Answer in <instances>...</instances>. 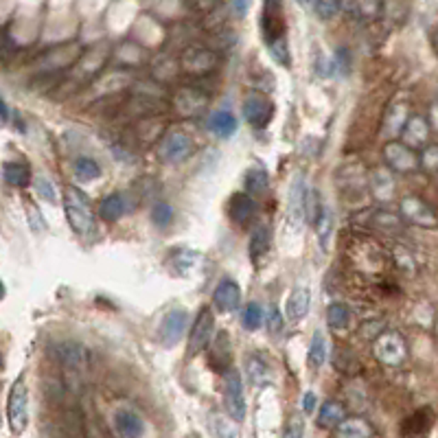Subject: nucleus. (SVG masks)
Masks as SVG:
<instances>
[{
    "label": "nucleus",
    "mask_w": 438,
    "mask_h": 438,
    "mask_svg": "<svg viewBox=\"0 0 438 438\" xmlns=\"http://www.w3.org/2000/svg\"><path fill=\"white\" fill-rule=\"evenodd\" d=\"M261 33L263 40L274 55V60L279 64L287 66L289 64V48H287V38H285V18H283V5L277 0H270L263 5L261 11Z\"/></svg>",
    "instance_id": "nucleus-1"
},
{
    "label": "nucleus",
    "mask_w": 438,
    "mask_h": 438,
    "mask_svg": "<svg viewBox=\"0 0 438 438\" xmlns=\"http://www.w3.org/2000/svg\"><path fill=\"white\" fill-rule=\"evenodd\" d=\"M64 211H66V219L70 228L77 234L86 237L93 232L95 226V213L90 208L88 197L81 189L77 187H66L64 191Z\"/></svg>",
    "instance_id": "nucleus-2"
},
{
    "label": "nucleus",
    "mask_w": 438,
    "mask_h": 438,
    "mask_svg": "<svg viewBox=\"0 0 438 438\" xmlns=\"http://www.w3.org/2000/svg\"><path fill=\"white\" fill-rule=\"evenodd\" d=\"M58 357L62 364V373L66 379V386L72 390H79L86 379V355L84 349L75 342H64L58 346Z\"/></svg>",
    "instance_id": "nucleus-3"
},
{
    "label": "nucleus",
    "mask_w": 438,
    "mask_h": 438,
    "mask_svg": "<svg viewBox=\"0 0 438 438\" xmlns=\"http://www.w3.org/2000/svg\"><path fill=\"white\" fill-rule=\"evenodd\" d=\"M7 421L13 434H22L29 423V390L25 377H18L7 397Z\"/></svg>",
    "instance_id": "nucleus-4"
},
{
    "label": "nucleus",
    "mask_w": 438,
    "mask_h": 438,
    "mask_svg": "<svg viewBox=\"0 0 438 438\" xmlns=\"http://www.w3.org/2000/svg\"><path fill=\"white\" fill-rule=\"evenodd\" d=\"M373 353L379 359V364H383V366L399 369L408 357V346H406V340L401 338L399 333L383 331L373 344Z\"/></svg>",
    "instance_id": "nucleus-5"
},
{
    "label": "nucleus",
    "mask_w": 438,
    "mask_h": 438,
    "mask_svg": "<svg viewBox=\"0 0 438 438\" xmlns=\"http://www.w3.org/2000/svg\"><path fill=\"white\" fill-rule=\"evenodd\" d=\"M224 406L234 423H241L246 418L248 406H246V394H244V379L237 369L228 371L224 377Z\"/></svg>",
    "instance_id": "nucleus-6"
},
{
    "label": "nucleus",
    "mask_w": 438,
    "mask_h": 438,
    "mask_svg": "<svg viewBox=\"0 0 438 438\" xmlns=\"http://www.w3.org/2000/svg\"><path fill=\"white\" fill-rule=\"evenodd\" d=\"M189 324V312L182 307H173L162 316V322L158 326V342L164 349H173V346L185 338Z\"/></svg>",
    "instance_id": "nucleus-7"
},
{
    "label": "nucleus",
    "mask_w": 438,
    "mask_h": 438,
    "mask_svg": "<svg viewBox=\"0 0 438 438\" xmlns=\"http://www.w3.org/2000/svg\"><path fill=\"white\" fill-rule=\"evenodd\" d=\"M383 160L390 167V171H399V173H410L421 169V156H416L414 150H410L408 145H404L401 140H390L383 147Z\"/></svg>",
    "instance_id": "nucleus-8"
},
{
    "label": "nucleus",
    "mask_w": 438,
    "mask_h": 438,
    "mask_svg": "<svg viewBox=\"0 0 438 438\" xmlns=\"http://www.w3.org/2000/svg\"><path fill=\"white\" fill-rule=\"evenodd\" d=\"M213 331H215V316L211 312V307H202L189 333V355L195 357L202 353L213 342Z\"/></svg>",
    "instance_id": "nucleus-9"
},
{
    "label": "nucleus",
    "mask_w": 438,
    "mask_h": 438,
    "mask_svg": "<svg viewBox=\"0 0 438 438\" xmlns=\"http://www.w3.org/2000/svg\"><path fill=\"white\" fill-rule=\"evenodd\" d=\"M193 150H195L193 138L182 130H171L160 142V156L169 164L185 162L193 154Z\"/></svg>",
    "instance_id": "nucleus-10"
},
{
    "label": "nucleus",
    "mask_w": 438,
    "mask_h": 438,
    "mask_svg": "<svg viewBox=\"0 0 438 438\" xmlns=\"http://www.w3.org/2000/svg\"><path fill=\"white\" fill-rule=\"evenodd\" d=\"M241 109H244L246 123H250L254 130H263V127H267V123L274 117V103L265 95H259V93H250L244 99Z\"/></svg>",
    "instance_id": "nucleus-11"
},
{
    "label": "nucleus",
    "mask_w": 438,
    "mask_h": 438,
    "mask_svg": "<svg viewBox=\"0 0 438 438\" xmlns=\"http://www.w3.org/2000/svg\"><path fill=\"white\" fill-rule=\"evenodd\" d=\"M401 217H406L408 222L421 226V228H436L438 217L434 208L425 202V199L416 195H406L401 199Z\"/></svg>",
    "instance_id": "nucleus-12"
},
{
    "label": "nucleus",
    "mask_w": 438,
    "mask_h": 438,
    "mask_svg": "<svg viewBox=\"0 0 438 438\" xmlns=\"http://www.w3.org/2000/svg\"><path fill=\"white\" fill-rule=\"evenodd\" d=\"M228 215L230 219L241 228H248L254 224V219L259 215V204L257 199L248 193H232L228 202Z\"/></svg>",
    "instance_id": "nucleus-13"
},
{
    "label": "nucleus",
    "mask_w": 438,
    "mask_h": 438,
    "mask_svg": "<svg viewBox=\"0 0 438 438\" xmlns=\"http://www.w3.org/2000/svg\"><path fill=\"white\" fill-rule=\"evenodd\" d=\"M112 425L119 438H140L145 434L142 416L134 408H127V406L117 408L112 416Z\"/></svg>",
    "instance_id": "nucleus-14"
},
{
    "label": "nucleus",
    "mask_w": 438,
    "mask_h": 438,
    "mask_svg": "<svg viewBox=\"0 0 438 438\" xmlns=\"http://www.w3.org/2000/svg\"><path fill=\"white\" fill-rule=\"evenodd\" d=\"M232 361V351H230V336L226 331H217V336L211 342V351H208V366L215 373H228L232 371L230 366Z\"/></svg>",
    "instance_id": "nucleus-15"
},
{
    "label": "nucleus",
    "mask_w": 438,
    "mask_h": 438,
    "mask_svg": "<svg viewBox=\"0 0 438 438\" xmlns=\"http://www.w3.org/2000/svg\"><path fill=\"white\" fill-rule=\"evenodd\" d=\"M213 303L222 314H234L241 305V289L232 279H222L213 291Z\"/></svg>",
    "instance_id": "nucleus-16"
},
{
    "label": "nucleus",
    "mask_w": 438,
    "mask_h": 438,
    "mask_svg": "<svg viewBox=\"0 0 438 438\" xmlns=\"http://www.w3.org/2000/svg\"><path fill=\"white\" fill-rule=\"evenodd\" d=\"M430 121L421 114L410 117V121L406 123L404 132H401V142L408 145L410 150H425L427 140H430Z\"/></svg>",
    "instance_id": "nucleus-17"
},
{
    "label": "nucleus",
    "mask_w": 438,
    "mask_h": 438,
    "mask_svg": "<svg viewBox=\"0 0 438 438\" xmlns=\"http://www.w3.org/2000/svg\"><path fill=\"white\" fill-rule=\"evenodd\" d=\"M199 261H202V252L191 248H178L167 257V265L175 277H191L199 267Z\"/></svg>",
    "instance_id": "nucleus-18"
},
{
    "label": "nucleus",
    "mask_w": 438,
    "mask_h": 438,
    "mask_svg": "<svg viewBox=\"0 0 438 438\" xmlns=\"http://www.w3.org/2000/svg\"><path fill=\"white\" fill-rule=\"evenodd\" d=\"M307 185H305V175L296 173L294 180L289 185V195H287V208H289V217L294 222H303L307 217Z\"/></svg>",
    "instance_id": "nucleus-19"
},
{
    "label": "nucleus",
    "mask_w": 438,
    "mask_h": 438,
    "mask_svg": "<svg viewBox=\"0 0 438 438\" xmlns=\"http://www.w3.org/2000/svg\"><path fill=\"white\" fill-rule=\"evenodd\" d=\"M213 66H215V55L208 48L191 46L182 53V68H185L187 72H197V75H202V72H208Z\"/></svg>",
    "instance_id": "nucleus-20"
},
{
    "label": "nucleus",
    "mask_w": 438,
    "mask_h": 438,
    "mask_svg": "<svg viewBox=\"0 0 438 438\" xmlns=\"http://www.w3.org/2000/svg\"><path fill=\"white\" fill-rule=\"evenodd\" d=\"M270 246H272V230H270V226H265V224L257 226V228H254V232H252V237H250V248H248L250 261L254 265H261V261L265 259V254L270 252Z\"/></svg>",
    "instance_id": "nucleus-21"
},
{
    "label": "nucleus",
    "mask_w": 438,
    "mask_h": 438,
    "mask_svg": "<svg viewBox=\"0 0 438 438\" xmlns=\"http://www.w3.org/2000/svg\"><path fill=\"white\" fill-rule=\"evenodd\" d=\"M309 305H312V291L307 287H296L287 298V318L291 322H298L307 316Z\"/></svg>",
    "instance_id": "nucleus-22"
},
{
    "label": "nucleus",
    "mask_w": 438,
    "mask_h": 438,
    "mask_svg": "<svg viewBox=\"0 0 438 438\" xmlns=\"http://www.w3.org/2000/svg\"><path fill=\"white\" fill-rule=\"evenodd\" d=\"M206 127H208V132H213L219 138H230V136L237 134V127H239V123H237L234 114H230L228 109H219V112L211 114Z\"/></svg>",
    "instance_id": "nucleus-23"
},
{
    "label": "nucleus",
    "mask_w": 438,
    "mask_h": 438,
    "mask_svg": "<svg viewBox=\"0 0 438 438\" xmlns=\"http://www.w3.org/2000/svg\"><path fill=\"white\" fill-rule=\"evenodd\" d=\"M369 185H371V191L375 193L377 199H390L394 193V178L388 169H383V167H377L371 171Z\"/></svg>",
    "instance_id": "nucleus-24"
},
{
    "label": "nucleus",
    "mask_w": 438,
    "mask_h": 438,
    "mask_svg": "<svg viewBox=\"0 0 438 438\" xmlns=\"http://www.w3.org/2000/svg\"><path fill=\"white\" fill-rule=\"evenodd\" d=\"M204 105H206V97L202 93H197V90H193V88H185L175 95V107L187 117L197 114Z\"/></svg>",
    "instance_id": "nucleus-25"
},
{
    "label": "nucleus",
    "mask_w": 438,
    "mask_h": 438,
    "mask_svg": "<svg viewBox=\"0 0 438 438\" xmlns=\"http://www.w3.org/2000/svg\"><path fill=\"white\" fill-rule=\"evenodd\" d=\"M333 226H336V217H333V211L328 206H322L318 219L314 222V230H316V237L320 241V248L326 250L328 244H331V237H333Z\"/></svg>",
    "instance_id": "nucleus-26"
},
{
    "label": "nucleus",
    "mask_w": 438,
    "mask_h": 438,
    "mask_svg": "<svg viewBox=\"0 0 438 438\" xmlns=\"http://www.w3.org/2000/svg\"><path fill=\"white\" fill-rule=\"evenodd\" d=\"M346 421V414H344V408L342 404H338V401H326V404H322L320 412H318V423L320 427L324 430H338L342 423Z\"/></svg>",
    "instance_id": "nucleus-27"
},
{
    "label": "nucleus",
    "mask_w": 438,
    "mask_h": 438,
    "mask_svg": "<svg viewBox=\"0 0 438 438\" xmlns=\"http://www.w3.org/2000/svg\"><path fill=\"white\" fill-rule=\"evenodd\" d=\"M373 427L369 421H364L359 416H351L336 430L338 438H373Z\"/></svg>",
    "instance_id": "nucleus-28"
},
{
    "label": "nucleus",
    "mask_w": 438,
    "mask_h": 438,
    "mask_svg": "<svg viewBox=\"0 0 438 438\" xmlns=\"http://www.w3.org/2000/svg\"><path fill=\"white\" fill-rule=\"evenodd\" d=\"M3 180L7 182L9 187L22 189L31 182V169L27 167L25 162H5L3 164Z\"/></svg>",
    "instance_id": "nucleus-29"
},
{
    "label": "nucleus",
    "mask_w": 438,
    "mask_h": 438,
    "mask_svg": "<svg viewBox=\"0 0 438 438\" xmlns=\"http://www.w3.org/2000/svg\"><path fill=\"white\" fill-rule=\"evenodd\" d=\"M244 187L248 195H263L270 189V175L263 167H250L244 175Z\"/></svg>",
    "instance_id": "nucleus-30"
},
{
    "label": "nucleus",
    "mask_w": 438,
    "mask_h": 438,
    "mask_svg": "<svg viewBox=\"0 0 438 438\" xmlns=\"http://www.w3.org/2000/svg\"><path fill=\"white\" fill-rule=\"evenodd\" d=\"M410 121L408 117V105L406 103H397L388 109L386 114V125H383V132H388V136H394L397 132H404L406 123Z\"/></svg>",
    "instance_id": "nucleus-31"
},
{
    "label": "nucleus",
    "mask_w": 438,
    "mask_h": 438,
    "mask_svg": "<svg viewBox=\"0 0 438 438\" xmlns=\"http://www.w3.org/2000/svg\"><path fill=\"white\" fill-rule=\"evenodd\" d=\"M326 351H328V346H326V338L322 331H316L314 338H312V344H309V355H307V361H309V369H322L324 366V361H326Z\"/></svg>",
    "instance_id": "nucleus-32"
},
{
    "label": "nucleus",
    "mask_w": 438,
    "mask_h": 438,
    "mask_svg": "<svg viewBox=\"0 0 438 438\" xmlns=\"http://www.w3.org/2000/svg\"><path fill=\"white\" fill-rule=\"evenodd\" d=\"M125 213V199L121 193H112L101 199L99 204V215L105 222H117V219Z\"/></svg>",
    "instance_id": "nucleus-33"
},
{
    "label": "nucleus",
    "mask_w": 438,
    "mask_h": 438,
    "mask_svg": "<svg viewBox=\"0 0 438 438\" xmlns=\"http://www.w3.org/2000/svg\"><path fill=\"white\" fill-rule=\"evenodd\" d=\"M208 427L215 434V438H239V430H237L232 418H228V414H211Z\"/></svg>",
    "instance_id": "nucleus-34"
},
{
    "label": "nucleus",
    "mask_w": 438,
    "mask_h": 438,
    "mask_svg": "<svg viewBox=\"0 0 438 438\" xmlns=\"http://www.w3.org/2000/svg\"><path fill=\"white\" fill-rule=\"evenodd\" d=\"M351 316H353L351 309L344 303H331L326 309V322L331 328H338V331H342V328L351 324Z\"/></svg>",
    "instance_id": "nucleus-35"
},
{
    "label": "nucleus",
    "mask_w": 438,
    "mask_h": 438,
    "mask_svg": "<svg viewBox=\"0 0 438 438\" xmlns=\"http://www.w3.org/2000/svg\"><path fill=\"white\" fill-rule=\"evenodd\" d=\"M246 371H248L250 381L257 383V386H263V383L270 381V369H267V364L263 361V357L250 355L248 361H246Z\"/></svg>",
    "instance_id": "nucleus-36"
},
{
    "label": "nucleus",
    "mask_w": 438,
    "mask_h": 438,
    "mask_svg": "<svg viewBox=\"0 0 438 438\" xmlns=\"http://www.w3.org/2000/svg\"><path fill=\"white\" fill-rule=\"evenodd\" d=\"M72 169H75V175L79 182H93L101 175V167L97 164V160L86 158V156L77 158L75 164H72Z\"/></svg>",
    "instance_id": "nucleus-37"
},
{
    "label": "nucleus",
    "mask_w": 438,
    "mask_h": 438,
    "mask_svg": "<svg viewBox=\"0 0 438 438\" xmlns=\"http://www.w3.org/2000/svg\"><path fill=\"white\" fill-rule=\"evenodd\" d=\"M263 309L259 303H248L246 309H244V316H241V324L244 328H248V331H257V328H261L263 324Z\"/></svg>",
    "instance_id": "nucleus-38"
},
{
    "label": "nucleus",
    "mask_w": 438,
    "mask_h": 438,
    "mask_svg": "<svg viewBox=\"0 0 438 438\" xmlns=\"http://www.w3.org/2000/svg\"><path fill=\"white\" fill-rule=\"evenodd\" d=\"M33 187H35V193H38L42 199H46V202H51V204L58 202V187H55V182L51 178H46V175H35Z\"/></svg>",
    "instance_id": "nucleus-39"
},
{
    "label": "nucleus",
    "mask_w": 438,
    "mask_h": 438,
    "mask_svg": "<svg viewBox=\"0 0 438 438\" xmlns=\"http://www.w3.org/2000/svg\"><path fill=\"white\" fill-rule=\"evenodd\" d=\"M152 222L158 228H167L173 222V208L167 202H158L152 211Z\"/></svg>",
    "instance_id": "nucleus-40"
},
{
    "label": "nucleus",
    "mask_w": 438,
    "mask_h": 438,
    "mask_svg": "<svg viewBox=\"0 0 438 438\" xmlns=\"http://www.w3.org/2000/svg\"><path fill=\"white\" fill-rule=\"evenodd\" d=\"M265 324H267V331L272 336H281L283 331V314H281V309L277 305H270L267 309V314H265Z\"/></svg>",
    "instance_id": "nucleus-41"
},
{
    "label": "nucleus",
    "mask_w": 438,
    "mask_h": 438,
    "mask_svg": "<svg viewBox=\"0 0 438 438\" xmlns=\"http://www.w3.org/2000/svg\"><path fill=\"white\" fill-rule=\"evenodd\" d=\"M421 167L430 173H438V145H427L421 154Z\"/></svg>",
    "instance_id": "nucleus-42"
},
{
    "label": "nucleus",
    "mask_w": 438,
    "mask_h": 438,
    "mask_svg": "<svg viewBox=\"0 0 438 438\" xmlns=\"http://www.w3.org/2000/svg\"><path fill=\"white\" fill-rule=\"evenodd\" d=\"M340 9L342 5L333 3V0H318V3H314V11L318 13L320 20H328V18H333Z\"/></svg>",
    "instance_id": "nucleus-43"
},
{
    "label": "nucleus",
    "mask_w": 438,
    "mask_h": 438,
    "mask_svg": "<svg viewBox=\"0 0 438 438\" xmlns=\"http://www.w3.org/2000/svg\"><path fill=\"white\" fill-rule=\"evenodd\" d=\"M27 215H29V224H31V230L33 232H44L46 230V219L42 217L40 208L27 202Z\"/></svg>",
    "instance_id": "nucleus-44"
},
{
    "label": "nucleus",
    "mask_w": 438,
    "mask_h": 438,
    "mask_svg": "<svg viewBox=\"0 0 438 438\" xmlns=\"http://www.w3.org/2000/svg\"><path fill=\"white\" fill-rule=\"evenodd\" d=\"M283 438H305V421L303 416L294 414L287 421L285 425V432H283Z\"/></svg>",
    "instance_id": "nucleus-45"
},
{
    "label": "nucleus",
    "mask_w": 438,
    "mask_h": 438,
    "mask_svg": "<svg viewBox=\"0 0 438 438\" xmlns=\"http://www.w3.org/2000/svg\"><path fill=\"white\" fill-rule=\"evenodd\" d=\"M344 9L355 11L357 18H375L381 11L379 3H355V5H344Z\"/></svg>",
    "instance_id": "nucleus-46"
},
{
    "label": "nucleus",
    "mask_w": 438,
    "mask_h": 438,
    "mask_svg": "<svg viewBox=\"0 0 438 438\" xmlns=\"http://www.w3.org/2000/svg\"><path fill=\"white\" fill-rule=\"evenodd\" d=\"M333 66L336 70H340V75H349L351 72V53L349 48H338L336 55H333Z\"/></svg>",
    "instance_id": "nucleus-47"
},
{
    "label": "nucleus",
    "mask_w": 438,
    "mask_h": 438,
    "mask_svg": "<svg viewBox=\"0 0 438 438\" xmlns=\"http://www.w3.org/2000/svg\"><path fill=\"white\" fill-rule=\"evenodd\" d=\"M316 404H318L316 392H305V397H303V410H305V414L316 412Z\"/></svg>",
    "instance_id": "nucleus-48"
},
{
    "label": "nucleus",
    "mask_w": 438,
    "mask_h": 438,
    "mask_svg": "<svg viewBox=\"0 0 438 438\" xmlns=\"http://www.w3.org/2000/svg\"><path fill=\"white\" fill-rule=\"evenodd\" d=\"M0 109H3V123H9V103L3 101L0 103Z\"/></svg>",
    "instance_id": "nucleus-49"
},
{
    "label": "nucleus",
    "mask_w": 438,
    "mask_h": 438,
    "mask_svg": "<svg viewBox=\"0 0 438 438\" xmlns=\"http://www.w3.org/2000/svg\"><path fill=\"white\" fill-rule=\"evenodd\" d=\"M232 7H234L237 11H239V13H244V11H248V7H250V5H248V3H234Z\"/></svg>",
    "instance_id": "nucleus-50"
},
{
    "label": "nucleus",
    "mask_w": 438,
    "mask_h": 438,
    "mask_svg": "<svg viewBox=\"0 0 438 438\" xmlns=\"http://www.w3.org/2000/svg\"><path fill=\"white\" fill-rule=\"evenodd\" d=\"M436 46H438V33H436Z\"/></svg>",
    "instance_id": "nucleus-51"
}]
</instances>
